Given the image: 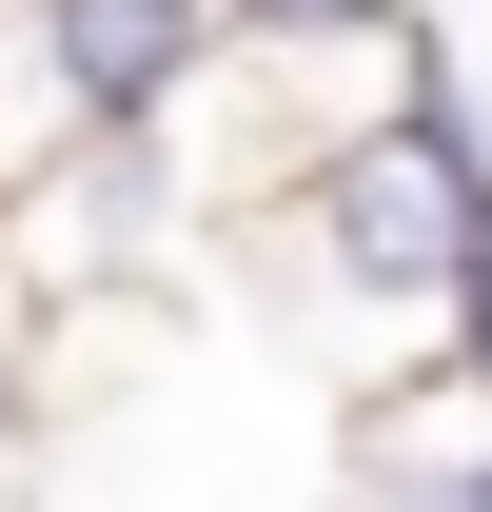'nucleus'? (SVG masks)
Instances as JSON below:
<instances>
[{
    "instance_id": "f257e3e1",
    "label": "nucleus",
    "mask_w": 492,
    "mask_h": 512,
    "mask_svg": "<svg viewBox=\"0 0 492 512\" xmlns=\"http://www.w3.org/2000/svg\"><path fill=\"white\" fill-rule=\"evenodd\" d=\"M20 40H40L79 138H178L217 79V0H20Z\"/></svg>"
},
{
    "instance_id": "f03ea898",
    "label": "nucleus",
    "mask_w": 492,
    "mask_h": 512,
    "mask_svg": "<svg viewBox=\"0 0 492 512\" xmlns=\"http://www.w3.org/2000/svg\"><path fill=\"white\" fill-rule=\"evenodd\" d=\"M0 414H20V375H0Z\"/></svg>"
}]
</instances>
